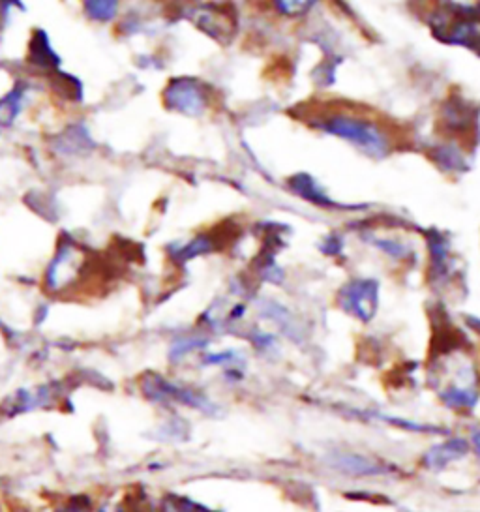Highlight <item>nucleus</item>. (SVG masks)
<instances>
[{"mask_svg": "<svg viewBox=\"0 0 480 512\" xmlns=\"http://www.w3.org/2000/svg\"><path fill=\"white\" fill-rule=\"evenodd\" d=\"M306 122L321 134L336 137L372 160H385L400 145V132L387 119L347 104L314 106Z\"/></svg>", "mask_w": 480, "mask_h": 512, "instance_id": "obj_1", "label": "nucleus"}, {"mask_svg": "<svg viewBox=\"0 0 480 512\" xmlns=\"http://www.w3.org/2000/svg\"><path fill=\"white\" fill-rule=\"evenodd\" d=\"M98 274V257L83 242L68 233H62L57 246L42 272L45 293L53 297H68L89 286Z\"/></svg>", "mask_w": 480, "mask_h": 512, "instance_id": "obj_2", "label": "nucleus"}, {"mask_svg": "<svg viewBox=\"0 0 480 512\" xmlns=\"http://www.w3.org/2000/svg\"><path fill=\"white\" fill-rule=\"evenodd\" d=\"M216 104V94L209 83L194 76L171 77L162 89V106L165 111L186 117H207Z\"/></svg>", "mask_w": 480, "mask_h": 512, "instance_id": "obj_3", "label": "nucleus"}, {"mask_svg": "<svg viewBox=\"0 0 480 512\" xmlns=\"http://www.w3.org/2000/svg\"><path fill=\"white\" fill-rule=\"evenodd\" d=\"M45 147L62 164L81 162L98 149L89 126L83 121L66 122L57 132L45 137Z\"/></svg>", "mask_w": 480, "mask_h": 512, "instance_id": "obj_4", "label": "nucleus"}, {"mask_svg": "<svg viewBox=\"0 0 480 512\" xmlns=\"http://www.w3.org/2000/svg\"><path fill=\"white\" fill-rule=\"evenodd\" d=\"M443 42L467 47L480 55V12L454 14L435 4V14L430 19Z\"/></svg>", "mask_w": 480, "mask_h": 512, "instance_id": "obj_5", "label": "nucleus"}, {"mask_svg": "<svg viewBox=\"0 0 480 512\" xmlns=\"http://www.w3.org/2000/svg\"><path fill=\"white\" fill-rule=\"evenodd\" d=\"M42 85L44 83L36 77L19 74L6 91L0 92V132H10L23 121Z\"/></svg>", "mask_w": 480, "mask_h": 512, "instance_id": "obj_6", "label": "nucleus"}, {"mask_svg": "<svg viewBox=\"0 0 480 512\" xmlns=\"http://www.w3.org/2000/svg\"><path fill=\"white\" fill-rule=\"evenodd\" d=\"M184 8H190V21L201 32H205L209 38L216 42H229L235 36V16L229 8H225L218 2H192Z\"/></svg>", "mask_w": 480, "mask_h": 512, "instance_id": "obj_7", "label": "nucleus"}, {"mask_svg": "<svg viewBox=\"0 0 480 512\" xmlns=\"http://www.w3.org/2000/svg\"><path fill=\"white\" fill-rule=\"evenodd\" d=\"M25 74L44 81L45 77L53 76L62 68V59L59 51L53 46L47 31L42 27H34L27 40V51H25Z\"/></svg>", "mask_w": 480, "mask_h": 512, "instance_id": "obj_8", "label": "nucleus"}, {"mask_svg": "<svg viewBox=\"0 0 480 512\" xmlns=\"http://www.w3.org/2000/svg\"><path fill=\"white\" fill-rule=\"evenodd\" d=\"M475 121H477L475 109L458 94L450 96L441 104V111H439L441 136L462 139L467 143L473 136Z\"/></svg>", "mask_w": 480, "mask_h": 512, "instance_id": "obj_9", "label": "nucleus"}, {"mask_svg": "<svg viewBox=\"0 0 480 512\" xmlns=\"http://www.w3.org/2000/svg\"><path fill=\"white\" fill-rule=\"evenodd\" d=\"M44 89L53 102L62 107L81 106L85 100V85L79 77L60 68L53 76L45 77Z\"/></svg>", "mask_w": 480, "mask_h": 512, "instance_id": "obj_10", "label": "nucleus"}, {"mask_svg": "<svg viewBox=\"0 0 480 512\" xmlns=\"http://www.w3.org/2000/svg\"><path fill=\"white\" fill-rule=\"evenodd\" d=\"M430 158L435 166L447 175H460L469 164L467 143L454 137H441L430 149Z\"/></svg>", "mask_w": 480, "mask_h": 512, "instance_id": "obj_11", "label": "nucleus"}, {"mask_svg": "<svg viewBox=\"0 0 480 512\" xmlns=\"http://www.w3.org/2000/svg\"><path fill=\"white\" fill-rule=\"evenodd\" d=\"M83 17L96 27H115L122 12L126 10V0H79Z\"/></svg>", "mask_w": 480, "mask_h": 512, "instance_id": "obj_12", "label": "nucleus"}, {"mask_svg": "<svg viewBox=\"0 0 480 512\" xmlns=\"http://www.w3.org/2000/svg\"><path fill=\"white\" fill-rule=\"evenodd\" d=\"M345 306L351 308L355 316L370 317L375 310L377 287L372 280H351L344 289Z\"/></svg>", "mask_w": 480, "mask_h": 512, "instance_id": "obj_13", "label": "nucleus"}, {"mask_svg": "<svg viewBox=\"0 0 480 512\" xmlns=\"http://www.w3.org/2000/svg\"><path fill=\"white\" fill-rule=\"evenodd\" d=\"M269 8L285 21H300L310 16L321 0H267Z\"/></svg>", "mask_w": 480, "mask_h": 512, "instance_id": "obj_14", "label": "nucleus"}, {"mask_svg": "<svg viewBox=\"0 0 480 512\" xmlns=\"http://www.w3.org/2000/svg\"><path fill=\"white\" fill-rule=\"evenodd\" d=\"M289 186H291L293 194L302 197L304 201H310L315 205H323V207L330 205V199L325 194V190L310 175H295L289 181Z\"/></svg>", "mask_w": 480, "mask_h": 512, "instance_id": "obj_15", "label": "nucleus"}, {"mask_svg": "<svg viewBox=\"0 0 480 512\" xmlns=\"http://www.w3.org/2000/svg\"><path fill=\"white\" fill-rule=\"evenodd\" d=\"M370 242L374 244L375 248H379L381 252H385L387 256L394 257V259H405L411 256V248L407 246V242L394 237V235H372Z\"/></svg>", "mask_w": 480, "mask_h": 512, "instance_id": "obj_16", "label": "nucleus"}, {"mask_svg": "<svg viewBox=\"0 0 480 512\" xmlns=\"http://www.w3.org/2000/svg\"><path fill=\"white\" fill-rule=\"evenodd\" d=\"M437 6L454 12V14L480 12V0H437Z\"/></svg>", "mask_w": 480, "mask_h": 512, "instance_id": "obj_17", "label": "nucleus"}, {"mask_svg": "<svg viewBox=\"0 0 480 512\" xmlns=\"http://www.w3.org/2000/svg\"><path fill=\"white\" fill-rule=\"evenodd\" d=\"M150 2H154L158 6H165V8H184V6L192 4L195 0H150Z\"/></svg>", "mask_w": 480, "mask_h": 512, "instance_id": "obj_18", "label": "nucleus"}, {"mask_svg": "<svg viewBox=\"0 0 480 512\" xmlns=\"http://www.w3.org/2000/svg\"><path fill=\"white\" fill-rule=\"evenodd\" d=\"M77 2H79V0H77Z\"/></svg>", "mask_w": 480, "mask_h": 512, "instance_id": "obj_19", "label": "nucleus"}]
</instances>
